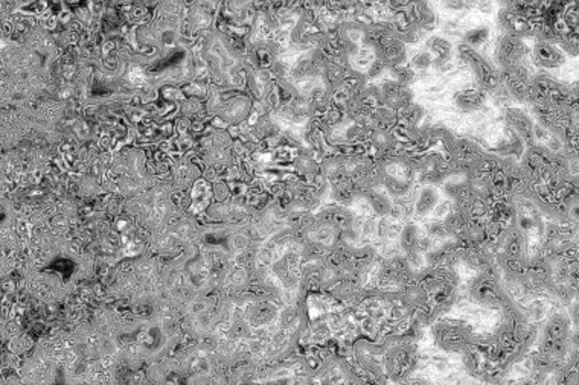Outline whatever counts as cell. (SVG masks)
<instances>
[{"mask_svg": "<svg viewBox=\"0 0 579 385\" xmlns=\"http://www.w3.org/2000/svg\"><path fill=\"white\" fill-rule=\"evenodd\" d=\"M382 367L386 377L395 382H406L418 367V351L413 338L406 334L389 335L385 340Z\"/></svg>", "mask_w": 579, "mask_h": 385, "instance_id": "cell-1", "label": "cell"}, {"mask_svg": "<svg viewBox=\"0 0 579 385\" xmlns=\"http://www.w3.org/2000/svg\"><path fill=\"white\" fill-rule=\"evenodd\" d=\"M466 294H468L470 302L483 308L499 309V311L516 302L503 284L502 271L497 264L480 271L479 276H475L470 282Z\"/></svg>", "mask_w": 579, "mask_h": 385, "instance_id": "cell-2", "label": "cell"}, {"mask_svg": "<svg viewBox=\"0 0 579 385\" xmlns=\"http://www.w3.org/2000/svg\"><path fill=\"white\" fill-rule=\"evenodd\" d=\"M433 338L439 349L448 353H462L474 340L473 326L459 320H441L433 324Z\"/></svg>", "mask_w": 579, "mask_h": 385, "instance_id": "cell-3", "label": "cell"}, {"mask_svg": "<svg viewBox=\"0 0 579 385\" xmlns=\"http://www.w3.org/2000/svg\"><path fill=\"white\" fill-rule=\"evenodd\" d=\"M529 52L528 44L520 37L503 34L496 44V49H494V61H496L497 70L508 69L513 64L526 61Z\"/></svg>", "mask_w": 579, "mask_h": 385, "instance_id": "cell-4", "label": "cell"}, {"mask_svg": "<svg viewBox=\"0 0 579 385\" xmlns=\"http://www.w3.org/2000/svg\"><path fill=\"white\" fill-rule=\"evenodd\" d=\"M380 95L382 106L392 110H401L413 102V91L409 86H404L395 80H386L380 84Z\"/></svg>", "mask_w": 579, "mask_h": 385, "instance_id": "cell-5", "label": "cell"}, {"mask_svg": "<svg viewBox=\"0 0 579 385\" xmlns=\"http://www.w3.org/2000/svg\"><path fill=\"white\" fill-rule=\"evenodd\" d=\"M530 60L540 69H558L566 64V53L544 40H535L534 48L530 49Z\"/></svg>", "mask_w": 579, "mask_h": 385, "instance_id": "cell-6", "label": "cell"}, {"mask_svg": "<svg viewBox=\"0 0 579 385\" xmlns=\"http://www.w3.org/2000/svg\"><path fill=\"white\" fill-rule=\"evenodd\" d=\"M488 93L478 84H465L453 95V104L461 113H478L487 104Z\"/></svg>", "mask_w": 579, "mask_h": 385, "instance_id": "cell-7", "label": "cell"}, {"mask_svg": "<svg viewBox=\"0 0 579 385\" xmlns=\"http://www.w3.org/2000/svg\"><path fill=\"white\" fill-rule=\"evenodd\" d=\"M505 124L516 133L528 148L534 146V118H530L521 108H506L505 110Z\"/></svg>", "mask_w": 579, "mask_h": 385, "instance_id": "cell-8", "label": "cell"}, {"mask_svg": "<svg viewBox=\"0 0 579 385\" xmlns=\"http://www.w3.org/2000/svg\"><path fill=\"white\" fill-rule=\"evenodd\" d=\"M572 336V320L566 313H556L543 326L541 331V343L567 341Z\"/></svg>", "mask_w": 579, "mask_h": 385, "instance_id": "cell-9", "label": "cell"}, {"mask_svg": "<svg viewBox=\"0 0 579 385\" xmlns=\"http://www.w3.org/2000/svg\"><path fill=\"white\" fill-rule=\"evenodd\" d=\"M425 51L430 52L433 56V64L432 68L437 70L439 68H442L444 64L453 61V44L448 42L445 37L442 35H433L425 43Z\"/></svg>", "mask_w": 579, "mask_h": 385, "instance_id": "cell-10", "label": "cell"}, {"mask_svg": "<svg viewBox=\"0 0 579 385\" xmlns=\"http://www.w3.org/2000/svg\"><path fill=\"white\" fill-rule=\"evenodd\" d=\"M439 201H441V195H439L437 187L432 184H424L421 189L416 192L413 200L415 217L424 218L427 215H430Z\"/></svg>", "mask_w": 579, "mask_h": 385, "instance_id": "cell-11", "label": "cell"}, {"mask_svg": "<svg viewBox=\"0 0 579 385\" xmlns=\"http://www.w3.org/2000/svg\"><path fill=\"white\" fill-rule=\"evenodd\" d=\"M360 196L366 200V203L369 204V209L375 213L377 217L389 218L392 206H394V200H392V196L387 192H382L380 191V187H375V189L361 192Z\"/></svg>", "mask_w": 579, "mask_h": 385, "instance_id": "cell-12", "label": "cell"}, {"mask_svg": "<svg viewBox=\"0 0 579 385\" xmlns=\"http://www.w3.org/2000/svg\"><path fill=\"white\" fill-rule=\"evenodd\" d=\"M251 110V102L247 96H235L230 99L226 106H224L221 116L223 119H226L232 124H237V122L244 120Z\"/></svg>", "mask_w": 579, "mask_h": 385, "instance_id": "cell-13", "label": "cell"}, {"mask_svg": "<svg viewBox=\"0 0 579 385\" xmlns=\"http://www.w3.org/2000/svg\"><path fill=\"white\" fill-rule=\"evenodd\" d=\"M278 318V308L272 302H258L249 309V322L251 326H266Z\"/></svg>", "mask_w": 579, "mask_h": 385, "instance_id": "cell-14", "label": "cell"}, {"mask_svg": "<svg viewBox=\"0 0 579 385\" xmlns=\"http://www.w3.org/2000/svg\"><path fill=\"white\" fill-rule=\"evenodd\" d=\"M421 229H419V225L416 222H407L404 227L401 229L398 244L403 255L418 251V242L419 238H421Z\"/></svg>", "mask_w": 579, "mask_h": 385, "instance_id": "cell-15", "label": "cell"}, {"mask_svg": "<svg viewBox=\"0 0 579 385\" xmlns=\"http://www.w3.org/2000/svg\"><path fill=\"white\" fill-rule=\"evenodd\" d=\"M490 37H491V27L488 25H479V26L471 27V30H468L462 35V43L470 46L471 49L479 51L482 46H485L490 42Z\"/></svg>", "mask_w": 579, "mask_h": 385, "instance_id": "cell-16", "label": "cell"}, {"mask_svg": "<svg viewBox=\"0 0 579 385\" xmlns=\"http://www.w3.org/2000/svg\"><path fill=\"white\" fill-rule=\"evenodd\" d=\"M392 75V80H395L401 84H404V86H409L416 80V73L415 70L410 68V65H397V68H390L387 69Z\"/></svg>", "mask_w": 579, "mask_h": 385, "instance_id": "cell-17", "label": "cell"}, {"mask_svg": "<svg viewBox=\"0 0 579 385\" xmlns=\"http://www.w3.org/2000/svg\"><path fill=\"white\" fill-rule=\"evenodd\" d=\"M425 234L436 242H442V241L452 238L450 233H448V230L445 229L444 221H436V220L425 225Z\"/></svg>", "mask_w": 579, "mask_h": 385, "instance_id": "cell-18", "label": "cell"}, {"mask_svg": "<svg viewBox=\"0 0 579 385\" xmlns=\"http://www.w3.org/2000/svg\"><path fill=\"white\" fill-rule=\"evenodd\" d=\"M433 64V56L430 55V52L427 51H419L412 60H410V68H412L415 72H425L432 68Z\"/></svg>", "mask_w": 579, "mask_h": 385, "instance_id": "cell-19", "label": "cell"}, {"mask_svg": "<svg viewBox=\"0 0 579 385\" xmlns=\"http://www.w3.org/2000/svg\"><path fill=\"white\" fill-rule=\"evenodd\" d=\"M296 168L304 174H316L317 172V165L314 162V158L310 157V156L297 157Z\"/></svg>", "mask_w": 579, "mask_h": 385, "instance_id": "cell-20", "label": "cell"}, {"mask_svg": "<svg viewBox=\"0 0 579 385\" xmlns=\"http://www.w3.org/2000/svg\"><path fill=\"white\" fill-rule=\"evenodd\" d=\"M386 72H387L386 64L382 61H380V60H377V58H373L369 64V68H368L366 80H377V78L381 77L382 73H386Z\"/></svg>", "mask_w": 579, "mask_h": 385, "instance_id": "cell-21", "label": "cell"}, {"mask_svg": "<svg viewBox=\"0 0 579 385\" xmlns=\"http://www.w3.org/2000/svg\"><path fill=\"white\" fill-rule=\"evenodd\" d=\"M452 209H453V201L444 200V201H439L436 204V208L433 209L432 215H433L435 220H444L447 215L452 212Z\"/></svg>", "mask_w": 579, "mask_h": 385, "instance_id": "cell-22", "label": "cell"}, {"mask_svg": "<svg viewBox=\"0 0 579 385\" xmlns=\"http://www.w3.org/2000/svg\"><path fill=\"white\" fill-rule=\"evenodd\" d=\"M444 8L450 9V11H463V9L470 8L471 4H465V2H445L442 4Z\"/></svg>", "mask_w": 579, "mask_h": 385, "instance_id": "cell-23", "label": "cell"}, {"mask_svg": "<svg viewBox=\"0 0 579 385\" xmlns=\"http://www.w3.org/2000/svg\"><path fill=\"white\" fill-rule=\"evenodd\" d=\"M478 8L480 9V13H485V11H491V9L494 8V5L492 4H479Z\"/></svg>", "mask_w": 579, "mask_h": 385, "instance_id": "cell-24", "label": "cell"}]
</instances>
